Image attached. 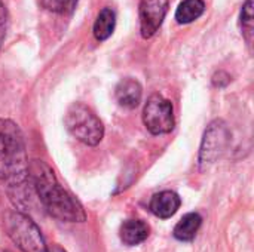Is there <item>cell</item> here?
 <instances>
[{
  "mask_svg": "<svg viewBox=\"0 0 254 252\" xmlns=\"http://www.w3.org/2000/svg\"><path fill=\"white\" fill-rule=\"evenodd\" d=\"M28 175H31L40 202L54 218L67 223H83L86 220L82 203L58 183L51 166L42 160H33L28 165Z\"/></svg>",
  "mask_w": 254,
  "mask_h": 252,
  "instance_id": "1",
  "label": "cell"
},
{
  "mask_svg": "<svg viewBox=\"0 0 254 252\" xmlns=\"http://www.w3.org/2000/svg\"><path fill=\"white\" fill-rule=\"evenodd\" d=\"M28 178V157L21 128L0 117V180L18 189Z\"/></svg>",
  "mask_w": 254,
  "mask_h": 252,
  "instance_id": "2",
  "label": "cell"
},
{
  "mask_svg": "<svg viewBox=\"0 0 254 252\" xmlns=\"http://www.w3.org/2000/svg\"><path fill=\"white\" fill-rule=\"evenodd\" d=\"M67 131L86 146H98L104 137V126L97 114L82 102H74L68 107L64 119Z\"/></svg>",
  "mask_w": 254,
  "mask_h": 252,
  "instance_id": "3",
  "label": "cell"
},
{
  "mask_svg": "<svg viewBox=\"0 0 254 252\" xmlns=\"http://www.w3.org/2000/svg\"><path fill=\"white\" fill-rule=\"evenodd\" d=\"M4 230L22 252H49L40 229L19 211H10L4 215Z\"/></svg>",
  "mask_w": 254,
  "mask_h": 252,
  "instance_id": "4",
  "label": "cell"
},
{
  "mask_svg": "<svg viewBox=\"0 0 254 252\" xmlns=\"http://www.w3.org/2000/svg\"><path fill=\"white\" fill-rule=\"evenodd\" d=\"M231 143V131L228 125L222 119L213 120L202 138L201 150H199V166L201 169H207L211 166L217 159L223 156V153L228 150Z\"/></svg>",
  "mask_w": 254,
  "mask_h": 252,
  "instance_id": "5",
  "label": "cell"
},
{
  "mask_svg": "<svg viewBox=\"0 0 254 252\" xmlns=\"http://www.w3.org/2000/svg\"><path fill=\"white\" fill-rule=\"evenodd\" d=\"M143 122L147 131L153 135L170 134L176 123L171 101L159 94L150 95L143 110Z\"/></svg>",
  "mask_w": 254,
  "mask_h": 252,
  "instance_id": "6",
  "label": "cell"
},
{
  "mask_svg": "<svg viewBox=\"0 0 254 252\" xmlns=\"http://www.w3.org/2000/svg\"><path fill=\"white\" fill-rule=\"evenodd\" d=\"M168 12V0H141L140 1V33L143 39H150L161 28Z\"/></svg>",
  "mask_w": 254,
  "mask_h": 252,
  "instance_id": "7",
  "label": "cell"
},
{
  "mask_svg": "<svg viewBox=\"0 0 254 252\" xmlns=\"http://www.w3.org/2000/svg\"><path fill=\"white\" fill-rule=\"evenodd\" d=\"M180 205H182V199L176 192L164 190L161 193H156L150 199L149 209L158 218L167 220V218H171L179 211Z\"/></svg>",
  "mask_w": 254,
  "mask_h": 252,
  "instance_id": "8",
  "label": "cell"
},
{
  "mask_svg": "<svg viewBox=\"0 0 254 252\" xmlns=\"http://www.w3.org/2000/svg\"><path fill=\"white\" fill-rule=\"evenodd\" d=\"M115 97H116V101L121 107L132 110L141 101L143 88L135 79L127 77L118 83V86L115 89Z\"/></svg>",
  "mask_w": 254,
  "mask_h": 252,
  "instance_id": "9",
  "label": "cell"
},
{
  "mask_svg": "<svg viewBox=\"0 0 254 252\" xmlns=\"http://www.w3.org/2000/svg\"><path fill=\"white\" fill-rule=\"evenodd\" d=\"M150 233V227L138 218H131L122 223L121 230H119V236L121 241L128 245V247H135L143 244Z\"/></svg>",
  "mask_w": 254,
  "mask_h": 252,
  "instance_id": "10",
  "label": "cell"
},
{
  "mask_svg": "<svg viewBox=\"0 0 254 252\" xmlns=\"http://www.w3.org/2000/svg\"><path fill=\"white\" fill-rule=\"evenodd\" d=\"M202 224V217L198 212L186 214L174 227V238L182 242H190L195 239L199 227Z\"/></svg>",
  "mask_w": 254,
  "mask_h": 252,
  "instance_id": "11",
  "label": "cell"
},
{
  "mask_svg": "<svg viewBox=\"0 0 254 252\" xmlns=\"http://www.w3.org/2000/svg\"><path fill=\"white\" fill-rule=\"evenodd\" d=\"M115 27H116V13H115V10L112 7H103L100 10V13L97 15L95 22H94V28H92L94 37L98 42H104L113 34Z\"/></svg>",
  "mask_w": 254,
  "mask_h": 252,
  "instance_id": "12",
  "label": "cell"
},
{
  "mask_svg": "<svg viewBox=\"0 0 254 252\" xmlns=\"http://www.w3.org/2000/svg\"><path fill=\"white\" fill-rule=\"evenodd\" d=\"M205 10L204 0H183L176 10V21L179 24H190L198 19Z\"/></svg>",
  "mask_w": 254,
  "mask_h": 252,
  "instance_id": "13",
  "label": "cell"
},
{
  "mask_svg": "<svg viewBox=\"0 0 254 252\" xmlns=\"http://www.w3.org/2000/svg\"><path fill=\"white\" fill-rule=\"evenodd\" d=\"M253 0H246L241 9V33L249 46L253 43Z\"/></svg>",
  "mask_w": 254,
  "mask_h": 252,
  "instance_id": "14",
  "label": "cell"
},
{
  "mask_svg": "<svg viewBox=\"0 0 254 252\" xmlns=\"http://www.w3.org/2000/svg\"><path fill=\"white\" fill-rule=\"evenodd\" d=\"M43 4L54 12H73L77 0H43Z\"/></svg>",
  "mask_w": 254,
  "mask_h": 252,
  "instance_id": "15",
  "label": "cell"
},
{
  "mask_svg": "<svg viewBox=\"0 0 254 252\" xmlns=\"http://www.w3.org/2000/svg\"><path fill=\"white\" fill-rule=\"evenodd\" d=\"M7 9L4 6V3L0 0V49L3 46V42L6 39V31H7Z\"/></svg>",
  "mask_w": 254,
  "mask_h": 252,
  "instance_id": "16",
  "label": "cell"
},
{
  "mask_svg": "<svg viewBox=\"0 0 254 252\" xmlns=\"http://www.w3.org/2000/svg\"><path fill=\"white\" fill-rule=\"evenodd\" d=\"M231 76L226 73V71H223V70H220V71H216L214 74H213V79H211V82H213V85L216 86V88H226L229 83H231Z\"/></svg>",
  "mask_w": 254,
  "mask_h": 252,
  "instance_id": "17",
  "label": "cell"
},
{
  "mask_svg": "<svg viewBox=\"0 0 254 252\" xmlns=\"http://www.w3.org/2000/svg\"><path fill=\"white\" fill-rule=\"evenodd\" d=\"M48 251L49 252H65L61 247H58V245H52L51 248H48Z\"/></svg>",
  "mask_w": 254,
  "mask_h": 252,
  "instance_id": "18",
  "label": "cell"
}]
</instances>
